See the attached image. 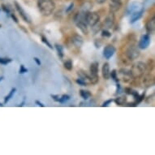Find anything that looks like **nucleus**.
Masks as SVG:
<instances>
[{
	"label": "nucleus",
	"mask_w": 155,
	"mask_h": 155,
	"mask_svg": "<svg viewBox=\"0 0 155 155\" xmlns=\"http://www.w3.org/2000/svg\"><path fill=\"white\" fill-rule=\"evenodd\" d=\"M38 8L44 16H48L55 9V3L53 0H38Z\"/></svg>",
	"instance_id": "nucleus-1"
},
{
	"label": "nucleus",
	"mask_w": 155,
	"mask_h": 155,
	"mask_svg": "<svg viewBox=\"0 0 155 155\" xmlns=\"http://www.w3.org/2000/svg\"><path fill=\"white\" fill-rule=\"evenodd\" d=\"M146 71V64H144L143 62L138 61L135 63L131 68L130 70V74L132 78H140L145 74Z\"/></svg>",
	"instance_id": "nucleus-2"
},
{
	"label": "nucleus",
	"mask_w": 155,
	"mask_h": 155,
	"mask_svg": "<svg viewBox=\"0 0 155 155\" xmlns=\"http://www.w3.org/2000/svg\"><path fill=\"white\" fill-rule=\"evenodd\" d=\"M100 16L97 12H87L84 16V21L87 25L93 27L96 24L99 23Z\"/></svg>",
	"instance_id": "nucleus-3"
},
{
	"label": "nucleus",
	"mask_w": 155,
	"mask_h": 155,
	"mask_svg": "<svg viewBox=\"0 0 155 155\" xmlns=\"http://www.w3.org/2000/svg\"><path fill=\"white\" fill-rule=\"evenodd\" d=\"M126 54H127V58L130 60H135L137 59L140 56V51L137 46L135 45H131V46L127 48L126 51Z\"/></svg>",
	"instance_id": "nucleus-4"
},
{
	"label": "nucleus",
	"mask_w": 155,
	"mask_h": 155,
	"mask_svg": "<svg viewBox=\"0 0 155 155\" xmlns=\"http://www.w3.org/2000/svg\"><path fill=\"white\" fill-rule=\"evenodd\" d=\"M98 66H99L98 63L97 62H94V63H93L90 65V68H89L90 76L94 79L95 84L98 81Z\"/></svg>",
	"instance_id": "nucleus-5"
},
{
	"label": "nucleus",
	"mask_w": 155,
	"mask_h": 155,
	"mask_svg": "<svg viewBox=\"0 0 155 155\" xmlns=\"http://www.w3.org/2000/svg\"><path fill=\"white\" fill-rule=\"evenodd\" d=\"M15 8H16V10H17V12H19L20 15H21V17L23 19L24 21H25L26 23L30 24L31 23L30 18H29L28 14L25 12V11L24 10L23 8H22V7H21V6L17 3V2H15Z\"/></svg>",
	"instance_id": "nucleus-6"
},
{
	"label": "nucleus",
	"mask_w": 155,
	"mask_h": 155,
	"mask_svg": "<svg viewBox=\"0 0 155 155\" xmlns=\"http://www.w3.org/2000/svg\"><path fill=\"white\" fill-rule=\"evenodd\" d=\"M150 37L149 34H145V35L141 36L139 44H138V47L142 50H145L150 46Z\"/></svg>",
	"instance_id": "nucleus-7"
},
{
	"label": "nucleus",
	"mask_w": 155,
	"mask_h": 155,
	"mask_svg": "<svg viewBox=\"0 0 155 155\" xmlns=\"http://www.w3.org/2000/svg\"><path fill=\"white\" fill-rule=\"evenodd\" d=\"M116 51V49L114 48V46L112 45H107L103 50V55L107 59H110L112 56L114 55Z\"/></svg>",
	"instance_id": "nucleus-8"
},
{
	"label": "nucleus",
	"mask_w": 155,
	"mask_h": 155,
	"mask_svg": "<svg viewBox=\"0 0 155 155\" xmlns=\"http://www.w3.org/2000/svg\"><path fill=\"white\" fill-rule=\"evenodd\" d=\"M114 24V12H110L109 14L107 15V18L105 19L104 27L106 28H111Z\"/></svg>",
	"instance_id": "nucleus-9"
},
{
	"label": "nucleus",
	"mask_w": 155,
	"mask_h": 155,
	"mask_svg": "<svg viewBox=\"0 0 155 155\" xmlns=\"http://www.w3.org/2000/svg\"><path fill=\"white\" fill-rule=\"evenodd\" d=\"M145 28L147 31V34H153L155 29V17H153L151 20L148 21L145 25Z\"/></svg>",
	"instance_id": "nucleus-10"
},
{
	"label": "nucleus",
	"mask_w": 155,
	"mask_h": 155,
	"mask_svg": "<svg viewBox=\"0 0 155 155\" xmlns=\"http://www.w3.org/2000/svg\"><path fill=\"white\" fill-rule=\"evenodd\" d=\"M71 41H72L74 46L77 47V48L81 47V46L83 45V38L80 35H78V34L73 35V37L71 38Z\"/></svg>",
	"instance_id": "nucleus-11"
},
{
	"label": "nucleus",
	"mask_w": 155,
	"mask_h": 155,
	"mask_svg": "<svg viewBox=\"0 0 155 155\" xmlns=\"http://www.w3.org/2000/svg\"><path fill=\"white\" fill-rule=\"evenodd\" d=\"M144 12V10L141 9L140 11H136L133 13H132V15H131V21H130V23L133 24L135 23L136 21H137L139 19H140L141 16H142V14Z\"/></svg>",
	"instance_id": "nucleus-12"
},
{
	"label": "nucleus",
	"mask_w": 155,
	"mask_h": 155,
	"mask_svg": "<svg viewBox=\"0 0 155 155\" xmlns=\"http://www.w3.org/2000/svg\"><path fill=\"white\" fill-rule=\"evenodd\" d=\"M76 26H77V28L81 31L82 33H84V34H85V35L88 34L89 30H88V27H87V24L85 23V21H78V22H76Z\"/></svg>",
	"instance_id": "nucleus-13"
},
{
	"label": "nucleus",
	"mask_w": 155,
	"mask_h": 155,
	"mask_svg": "<svg viewBox=\"0 0 155 155\" xmlns=\"http://www.w3.org/2000/svg\"><path fill=\"white\" fill-rule=\"evenodd\" d=\"M102 77H103L105 80L109 79L110 71V66L108 63H105V64H103V66H102Z\"/></svg>",
	"instance_id": "nucleus-14"
},
{
	"label": "nucleus",
	"mask_w": 155,
	"mask_h": 155,
	"mask_svg": "<svg viewBox=\"0 0 155 155\" xmlns=\"http://www.w3.org/2000/svg\"><path fill=\"white\" fill-rule=\"evenodd\" d=\"M143 82H144V84H145L146 86H152L153 84H154L153 77H152V76H150V75L147 76H145Z\"/></svg>",
	"instance_id": "nucleus-15"
},
{
	"label": "nucleus",
	"mask_w": 155,
	"mask_h": 155,
	"mask_svg": "<svg viewBox=\"0 0 155 155\" xmlns=\"http://www.w3.org/2000/svg\"><path fill=\"white\" fill-rule=\"evenodd\" d=\"M127 102V97L126 96H121V97H118L114 99V102L116 103L117 105H120V106H123Z\"/></svg>",
	"instance_id": "nucleus-16"
},
{
	"label": "nucleus",
	"mask_w": 155,
	"mask_h": 155,
	"mask_svg": "<svg viewBox=\"0 0 155 155\" xmlns=\"http://www.w3.org/2000/svg\"><path fill=\"white\" fill-rule=\"evenodd\" d=\"M80 95L81 97L84 100L89 99V97H91V93L89 91H87V90H81L80 91Z\"/></svg>",
	"instance_id": "nucleus-17"
},
{
	"label": "nucleus",
	"mask_w": 155,
	"mask_h": 155,
	"mask_svg": "<svg viewBox=\"0 0 155 155\" xmlns=\"http://www.w3.org/2000/svg\"><path fill=\"white\" fill-rule=\"evenodd\" d=\"M120 8H121V4H119V3H110V12H117L118 10H120Z\"/></svg>",
	"instance_id": "nucleus-18"
},
{
	"label": "nucleus",
	"mask_w": 155,
	"mask_h": 155,
	"mask_svg": "<svg viewBox=\"0 0 155 155\" xmlns=\"http://www.w3.org/2000/svg\"><path fill=\"white\" fill-rule=\"evenodd\" d=\"M56 51H57V53H58V55L60 59H62L64 57V50H63V46H61L60 45H58L56 44L55 45Z\"/></svg>",
	"instance_id": "nucleus-19"
},
{
	"label": "nucleus",
	"mask_w": 155,
	"mask_h": 155,
	"mask_svg": "<svg viewBox=\"0 0 155 155\" xmlns=\"http://www.w3.org/2000/svg\"><path fill=\"white\" fill-rule=\"evenodd\" d=\"M64 68L68 70V71H71L73 66H72V62H71V59H68L66 61L64 62Z\"/></svg>",
	"instance_id": "nucleus-20"
},
{
	"label": "nucleus",
	"mask_w": 155,
	"mask_h": 155,
	"mask_svg": "<svg viewBox=\"0 0 155 155\" xmlns=\"http://www.w3.org/2000/svg\"><path fill=\"white\" fill-rule=\"evenodd\" d=\"M16 91V89L15 88H13V89H12V90L10 91V93L8 94V96H6L5 97V100H4V103H8V102L9 101V100L12 97V96L14 95V94H15V92Z\"/></svg>",
	"instance_id": "nucleus-21"
},
{
	"label": "nucleus",
	"mask_w": 155,
	"mask_h": 155,
	"mask_svg": "<svg viewBox=\"0 0 155 155\" xmlns=\"http://www.w3.org/2000/svg\"><path fill=\"white\" fill-rule=\"evenodd\" d=\"M70 99V96L68 94H64L62 97H59V102L60 103H64V102H68Z\"/></svg>",
	"instance_id": "nucleus-22"
},
{
	"label": "nucleus",
	"mask_w": 155,
	"mask_h": 155,
	"mask_svg": "<svg viewBox=\"0 0 155 155\" xmlns=\"http://www.w3.org/2000/svg\"><path fill=\"white\" fill-rule=\"evenodd\" d=\"M41 41H42V42H43V43L46 44V46H48L49 48L53 49V46H51V44L49 42V41L47 40V38H46V37H44V36H41Z\"/></svg>",
	"instance_id": "nucleus-23"
},
{
	"label": "nucleus",
	"mask_w": 155,
	"mask_h": 155,
	"mask_svg": "<svg viewBox=\"0 0 155 155\" xmlns=\"http://www.w3.org/2000/svg\"><path fill=\"white\" fill-rule=\"evenodd\" d=\"M110 77H111L112 79L117 81V72H116V70H113V71L110 73Z\"/></svg>",
	"instance_id": "nucleus-24"
},
{
	"label": "nucleus",
	"mask_w": 155,
	"mask_h": 155,
	"mask_svg": "<svg viewBox=\"0 0 155 155\" xmlns=\"http://www.w3.org/2000/svg\"><path fill=\"white\" fill-rule=\"evenodd\" d=\"M12 62V59H3V58H0V64H3V65H6V64H9Z\"/></svg>",
	"instance_id": "nucleus-25"
},
{
	"label": "nucleus",
	"mask_w": 155,
	"mask_h": 155,
	"mask_svg": "<svg viewBox=\"0 0 155 155\" xmlns=\"http://www.w3.org/2000/svg\"><path fill=\"white\" fill-rule=\"evenodd\" d=\"M102 37H105V38H110V37L111 36V33H110L107 29H104V30H102Z\"/></svg>",
	"instance_id": "nucleus-26"
},
{
	"label": "nucleus",
	"mask_w": 155,
	"mask_h": 155,
	"mask_svg": "<svg viewBox=\"0 0 155 155\" xmlns=\"http://www.w3.org/2000/svg\"><path fill=\"white\" fill-rule=\"evenodd\" d=\"M76 82L78 84H80V85H82V86H86V85H87L86 83H85V82H84L83 80L81 79V78H78V79H76Z\"/></svg>",
	"instance_id": "nucleus-27"
},
{
	"label": "nucleus",
	"mask_w": 155,
	"mask_h": 155,
	"mask_svg": "<svg viewBox=\"0 0 155 155\" xmlns=\"http://www.w3.org/2000/svg\"><path fill=\"white\" fill-rule=\"evenodd\" d=\"M25 72H28V69L25 68L24 65H21V68H20V71H19V73L20 74H24Z\"/></svg>",
	"instance_id": "nucleus-28"
},
{
	"label": "nucleus",
	"mask_w": 155,
	"mask_h": 155,
	"mask_svg": "<svg viewBox=\"0 0 155 155\" xmlns=\"http://www.w3.org/2000/svg\"><path fill=\"white\" fill-rule=\"evenodd\" d=\"M113 102V99H109V100H107V101H106V102L102 104V107H108L109 106V104H110L111 102Z\"/></svg>",
	"instance_id": "nucleus-29"
},
{
	"label": "nucleus",
	"mask_w": 155,
	"mask_h": 155,
	"mask_svg": "<svg viewBox=\"0 0 155 155\" xmlns=\"http://www.w3.org/2000/svg\"><path fill=\"white\" fill-rule=\"evenodd\" d=\"M73 8H74V3H71V4L69 5L68 8H67V9H66V12H67V13L70 12H71V11L72 10V9H73Z\"/></svg>",
	"instance_id": "nucleus-30"
},
{
	"label": "nucleus",
	"mask_w": 155,
	"mask_h": 155,
	"mask_svg": "<svg viewBox=\"0 0 155 155\" xmlns=\"http://www.w3.org/2000/svg\"><path fill=\"white\" fill-rule=\"evenodd\" d=\"M51 97H52V98H53V99L55 101V102H59V95H52V94H51Z\"/></svg>",
	"instance_id": "nucleus-31"
},
{
	"label": "nucleus",
	"mask_w": 155,
	"mask_h": 155,
	"mask_svg": "<svg viewBox=\"0 0 155 155\" xmlns=\"http://www.w3.org/2000/svg\"><path fill=\"white\" fill-rule=\"evenodd\" d=\"M2 8H3V10L7 14H10V10H9L5 5H2Z\"/></svg>",
	"instance_id": "nucleus-32"
},
{
	"label": "nucleus",
	"mask_w": 155,
	"mask_h": 155,
	"mask_svg": "<svg viewBox=\"0 0 155 155\" xmlns=\"http://www.w3.org/2000/svg\"><path fill=\"white\" fill-rule=\"evenodd\" d=\"M11 16H12V20L14 21H15V23H18V19L16 18V16L15 15V14H13V13H12V14H10Z\"/></svg>",
	"instance_id": "nucleus-33"
},
{
	"label": "nucleus",
	"mask_w": 155,
	"mask_h": 155,
	"mask_svg": "<svg viewBox=\"0 0 155 155\" xmlns=\"http://www.w3.org/2000/svg\"><path fill=\"white\" fill-rule=\"evenodd\" d=\"M33 59H34V61L36 62V64H38V66H40V65H41V61H40V59H38V58L35 57V58H33Z\"/></svg>",
	"instance_id": "nucleus-34"
},
{
	"label": "nucleus",
	"mask_w": 155,
	"mask_h": 155,
	"mask_svg": "<svg viewBox=\"0 0 155 155\" xmlns=\"http://www.w3.org/2000/svg\"><path fill=\"white\" fill-rule=\"evenodd\" d=\"M112 3H119V4H122L121 0H110Z\"/></svg>",
	"instance_id": "nucleus-35"
},
{
	"label": "nucleus",
	"mask_w": 155,
	"mask_h": 155,
	"mask_svg": "<svg viewBox=\"0 0 155 155\" xmlns=\"http://www.w3.org/2000/svg\"><path fill=\"white\" fill-rule=\"evenodd\" d=\"M125 91H126V93H127V94H132V90L131 89H128V88H126L125 89Z\"/></svg>",
	"instance_id": "nucleus-36"
},
{
	"label": "nucleus",
	"mask_w": 155,
	"mask_h": 155,
	"mask_svg": "<svg viewBox=\"0 0 155 155\" xmlns=\"http://www.w3.org/2000/svg\"><path fill=\"white\" fill-rule=\"evenodd\" d=\"M95 1H96L98 4H102V3H104L107 0H95Z\"/></svg>",
	"instance_id": "nucleus-37"
},
{
	"label": "nucleus",
	"mask_w": 155,
	"mask_h": 155,
	"mask_svg": "<svg viewBox=\"0 0 155 155\" xmlns=\"http://www.w3.org/2000/svg\"><path fill=\"white\" fill-rule=\"evenodd\" d=\"M35 103H36V104H38V106H39V107H45V106H44V105L42 104L41 102H39V101H36Z\"/></svg>",
	"instance_id": "nucleus-38"
},
{
	"label": "nucleus",
	"mask_w": 155,
	"mask_h": 155,
	"mask_svg": "<svg viewBox=\"0 0 155 155\" xmlns=\"http://www.w3.org/2000/svg\"><path fill=\"white\" fill-rule=\"evenodd\" d=\"M25 99L24 98V101H23V102H21V104L19 105V107H23L24 104H25Z\"/></svg>",
	"instance_id": "nucleus-39"
},
{
	"label": "nucleus",
	"mask_w": 155,
	"mask_h": 155,
	"mask_svg": "<svg viewBox=\"0 0 155 155\" xmlns=\"http://www.w3.org/2000/svg\"><path fill=\"white\" fill-rule=\"evenodd\" d=\"M2 80H3V77H0V81H1Z\"/></svg>",
	"instance_id": "nucleus-40"
},
{
	"label": "nucleus",
	"mask_w": 155,
	"mask_h": 155,
	"mask_svg": "<svg viewBox=\"0 0 155 155\" xmlns=\"http://www.w3.org/2000/svg\"><path fill=\"white\" fill-rule=\"evenodd\" d=\"M3 105H2V103H0V107H3Z\"/></svg>",
	"instance_id": "nucleus-41"
}]
</instances>
